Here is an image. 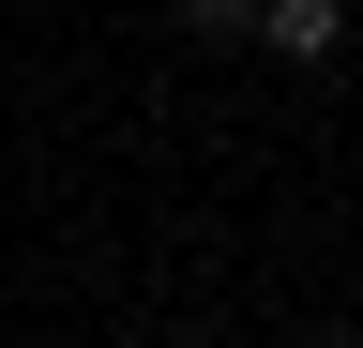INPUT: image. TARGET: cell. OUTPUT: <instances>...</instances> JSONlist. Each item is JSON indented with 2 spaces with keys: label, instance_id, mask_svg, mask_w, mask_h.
Returning <instances> with one entry per match:
<instances>
[{
  "label": "cell",
  "instance_id": "7a4b0ae2",
  "mask_svg": "<svg viewBox=\"0 0 363 348\" xmlns=\"http://www.w3.org/2000/svg\"><path fill=\"white\" fill-rule=\"evenodd\" d=\"M182 30H197V46H257V0H167Z\"/></svg>",
  "mask_w": 363,
  "mask_h": 348
},
{
  "label": "cell",
  "instance_id": "3957f363",
  "mask_svg": "<svg viewBox=\"0 0 363 348\" xmlns=\"http://www.w3.org/2000/svg\"><path fill=\"white\" fill-rule=\"evenodd\" d=\"M303 348H363V318H348V333H303Z\"/></svg>",
  "mask_w": 363,
  "mask_h": 348
},
{
  "label": "cell",
  "instance_id": "6da1fadb",
  "mask_svg": "<svg viewBox=\"0 0 363 348\" xmlns=\"http://www.w3.org/2000/svg\"><path fill=\"white\" fill-rule=\"evenodd\" d=\"M257 46L303 61V76H333L348 61V0H257Z\"/></svg>",
  "mask_w": 363,
  "mask_h": 348
}]
</instances>
